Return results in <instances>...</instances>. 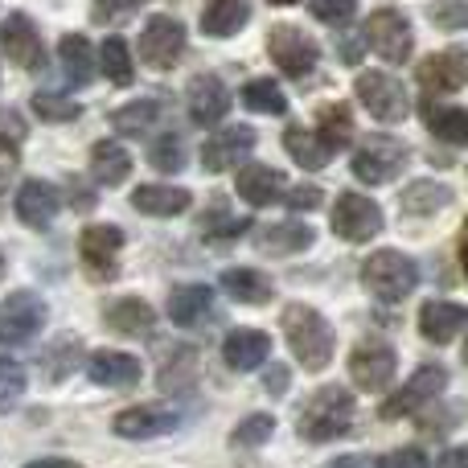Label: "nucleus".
Here are the masks:
<instances>
[{"mask_svg":"<svg viewBox=\"0 0 468 468\" xmlns=\"http://www.w3.org/2000/svg\"><path fill=\"white\" fill-rule=\"evenodd\" d=\"M267 54H271V62L288 79H304V74H313L316 58H321V46L304 29H296V25H275L267 33Z\"/></svg>","mask_w":468,"mask_h":468,"instance_id":"obj_10","label":"nucleus"},{"mask_svg":"<svg viewBox=\"0 0 468 468\" xmlns=\"http://www.w3.org/2000/svg\"><path fill=\"white\" fill-rule=\"evenodd\" d=\"M288 366H271V370H267V390H271V395H283V390H288Z\"/></svg>","mask_w":468,"mask_h":468,"instance_id":"obj_52","label":"nucleus"},{"mask_svg":"<svg viewBox=\"0 0 468 468\" xmlns=\"http://www.w3.org/2000/svg\"><path fill=\"white\" fill-rule=\"evenodd\" d=\"M177 428V411L169 407H128L112 420V431L123 440H156V436H169Z\"/></svg>","mask_w":468,"mask_h":468,"instance_id":"obj_17","label":"nucleus"},{"mask_svg":"<svg viewBox=\"0 0 468 468\" xmlns=\"http://www.w3.org/2000/svg\"><path fill=\"white\" fill-rule=\"evenodd\" d=\"M25 468H79L74 461H62V456H46V461H29Z\"/></svg>","mask_w":468,"mask_h":468,"instance_id":"obj_55","label":"nucleus"},{"mask_svg":"<svg viewBox=\"0 0 468 468\" xmlns=\"http://www.w3.org/2000/svg\"><path fill=\"white\" fill-rule=\"evenodd\" d=\"M283 173L271 169V165H242L239 169V181H234V189H239V197L247 206H255V210H263V206L280 202L283 197Z\"/></svg>","mask_w":468,"mask_h":468,"instance_id":"obj_19","label":"nucleus"},{"mask_svg":"<svg viewBox=\"0 0 468 468\" xmlns=\"http://www.w3.org/2000/svg\"><path fill=\"white\" fill-rule=\"evenodd\" d=\"M407 161H411V153L403 140L374 132V136H362V144L354 148V177L366 186H387L407 169Z\"/></svg>","mask_w":468,"mask_h":468,"instance_id":"obj_4","label":"nucleus"},{"mask_svg":"<svg viewBox=\"0 0 468 468\" xmlns=\"http://www.w3.org/2000/svg\"><path fill=\"white\" fill-rule=\"evenodd\" d=\"M214 313V292L206 283H181L169 292V321L177 329H197Z\"/></svg>","mask_w":468,"mask_h":468,"instance_id":"obj_23","label":"nucleus"},{"mask_svg":"<svg viewBox=\"0 0 468 468\" xmlns=\"http://www.w3.org/2000/svg\"><path fill=\"white\" fill-rule=\"evenodd\" d=\"M255 239L267 255H292V250L313 247V227H304V222H275V227L259 230Z\"/></svg>","mask_w":468,"mask_h":468,"instance_id":"obj_32","label":"nucleus"},{"mask_svg":"<svg viewBox=\"0 0 468 468\" xmlns=\"http://www.w3.org/2000/svg\"><path fill=\"white\" fill-rule=\"evenodd\" d=\"M128 173H132V156L120 140H99V144H90V177H95L99 186H120V181H128Z\"/></svg>","mask_w":468,"mask_h":468,"instance_id":"obj_27","label":"nucleus"},{"mask_svg":"<svg viewBox=\"0 0 468 468\" xmlns=\"http://www.w3.org/2000/svg\"><path fill=\"white\" fill-rule=\"evenodd\" d=\"M280 324H283V337H288L292 357H296L304 370L321 374L324 366L333 362V346H337V337H333V324L324 321L316 308L288 304L283 316H280Z\"/></svg>","mask_w":468,"mask_h":468,"instance_id":"obj_1","label":"nucleus"},{"mask_svg":"<svg viewBox=\"0 0 468 468\" xmlns=\"http://www.w3.org/2000/svg\"><path fill=\"white\" fill-rule=\"evenodd\" d=\"M461 263H464V275H468V222H464V234H461Z\"/></svg>","mask_w":468,"mask_h":468,"instance_id":"obj_56","label":"nucleus"},{"mask_svg":"<svg viewBox=\"0 0 468 468\" xmlns=\"http://www.w3.org/2000/svg\"><path fill=\"white\" fill-rule=\"evenodd\" d=\"M366 46L390 66H403L415 49V33H411V21H407L399 8H374L366 16Z\"/></svg>","mask_w":468,"mask_h":468,"instance_id":"obj_5","label":"nucleus"},{"mask_svg":"<svg viewBox=\"0 0 468 468\" xmlns=\"http://www.w3.org/2000/svg\"><path fill=\"white\" fill-rule=\"evenodd\" d=\"M321 189L316 186H296V189H288L283 194V202H288V210H296V214H304V210H316L321 206Z\"/></svg>","mask_w":468,"mask_h":468,"instance_id":"obj_47","label":"nucleus"},{"mask_svg":"<svg viewBox=\"0 0 468 468\" xmlns=\"http://www.w3.org/2000/svg\"><path fill=\"white\" fill-rule=\"evenodd\" d=\"M99 66H103L112 87H128L132 74H136V66H132V46L123 37H107L103 46H99Z\"/></svg>","mask_w":468,"mask_h":468,"instance_id":"obj_37","label":"nucleus"},{"mask_svg":"<svg viewBox=\"0 0 468 468\" xmlns=\"http://www.w3.org/2000/svg\"><path fill=\"white\" fill-rule=\"evenodd\" d=\"M333 230L341 234L346 242H370L374 234L382 230V210L374 197L366 194H341L337 202H333Z\"/></svg>","mask_w":468,"mask_h":468,"instance_id":"obj_12","label":"nucleus"},{"mask_svg":"<svg viewBox=\"0 0 468 468\" xmlns=\"http://www.w3.org/2000/svg\"><path fill=\"white\" fill-rule=\"evenodd\" d=\"M74 354V337H58L54 346L46 349V357H41V366H46V374L49 378H66V374H70V362H62V357H70Z\"/></svg>","mask_w":468,"mask_h":468,"instance_id":"obj_44","label":"nucleus"},{"mask_svg":"<svg viewBox=\"0 0 468 468\" xmlns=\"http://www.w3.org/2000/svg\"><path fill=\"white\" fill-rule=\"evenodd\" d=\"M156 120H161V103H156V99H132V103H123L120 112L112 115V128L120 132V136H144Z\"/></svg>","mask_w":468,"mask_h":468,"instance_id":"obj_34","label":"nucleus"},{"mask_svg":"<svg viewBox=\"0 0 468 468\" xmlns=\"http://www.w3.org/2000/svg\"><path fill=\"white\" fill-rule=\"evenodd\" d=\"M148 161H153V169L161 173H181L186 169V144H181V136H161L153 148H148Z\"/></svg>","mask_w":468,"mask_h":468,"instance_id":"obj_41","label":"nucleus"},{"mask_svg":"<svg viewBox=\"0 0 468 468\" xmlns=\"http://www.w3.org/2000/svg\"><path fill=\"white\" fill-rule=\"evenodd\" d=\"M395 374H399V354L390 346H382V341H362V346L349 354V378H354V387L366 390V395L390 390Z\"/></svg>","mask_w":468,"mask_h":468,"instance_id":"obj_8","label":"nucleus"},{"mask_svg":"<svg viewBox=\"0 0 468 468\" xmlns=\"http://www.w3.org/2000/svg\"><path fill=\"white\" fill-rule=\"evenodd\" d=\"M13 169H16V148L8 136H0V194H5L8 181H13Z\"/></svg>","mask_w":468,"mask_h":468,"instance_id":"obj_49","label":"nucleus"},{"mask_svg":"<svg viewBox=\"0 0 468 468\" xmlns=\"http://www.w3.org/2000/svg\"><path fill=\"white\" fill-rule=\"evenodd\" d=\"M58 210H62V194H58L49 181H25V186L16 189V214H21L25 227L46 230Z\"/></svg>","mask_w":468,"mask_h":468,"instance_id":"obj_18","label":"nucleus"},{"mask_svg":"<svg viewBox=\"0 0 468 468\" xmlns=\"http://www.w3.org/2000/svg\"><path fill=\"white\" fill-rule=\"evenodd\" d=\"M189 120L197 123V128H214V123L227 120L230 112V90L222 79H214V74H197L194 82H189Z\"/></svg>","mask_w":468,"mask_h":468,"instance_id":"obj_16","label":"nucleus"},{"mask_svg":"<svg viewBox=\"0 0 468 468\" xmlns=\"http://www.w3.org/2000/svg\"><path fill=\"white\" fill-rule=\"evenodd\" d=\"M0 390L5 395H21L25 390V370L8 354H0Z\"/></svg>","mask_w":468,"mask_h":468,"instance_id":"obj_48","label":"nucleus"},{"mask_svg":"<svg viewBox=\"0 0 468 468\" xmlns=\"http://www.w3.org/2000/svg\"><path fill=\"white\" fill-rule=\"evenodd\" d=\"M189 189H181V186H140L136 194H132V206H136L140 214H148V218H177V214H186L189 210Z\"/></svg>","mask_w":468,"mask_h":468,"instance_id":"obj_25","label":"nucleus"},{"mask_svg":"<svg viewBox=\"0 0 468 468\" xmlns=\"http://www.w3.org/2000/svg\"><path fill=\"white\" fill-rule=\"evenodd\" d=\"M33 112H37L41 120H49V123H66V120H79L82 107L74 103L70 95H58V90H37V95H33Z\"/></svg>","mask_w":468,"mask_h":468,"instance_id":"obj_39","label":"nucleus"},{"mask_svg":"<svg viewBox=\"0 0 468 468\" xmlns=\"http://www.w3.org/2000/svg\"><path fill=\"white\" fill-rule=\"evenodd\" d=\"M378 468H428V452L423 448H395V452L378 456Z\"/></svg>","mask_w":468,"mask_h":468,"instance_id":"obj_45","label":"nucleus"},{"mask_svg":"<svg viewBox=\"0 0 468 468\" xmlns=\"http://www.w3.org/2000/svg\"><path fill=\"white\" fill-rule=\"evenodd\" d=\"M464 362H468V341H464Z\"/></svg>","mask_w":468,"mask_h":468,"instance_id":"obj_59","label":"nucleus"},{"mask_svg":"<svg viewBox=\"0 0 468 468\" xmlns=\"http://www.w3.org/2000/svg\"><path fill=\"white\" fill-rule=\"evenodd\" d=\"M79 247H82V259H87L90 271H95V275H112L115 271V255H120V247H123V230L120 227H107V222H95V227L82 230Z\"/></svg>","mask_w":468,"mask_h":468,"instance_id":"obj_20","label":"nucleus"},{"mask_svg":"<svg viewBox=\"0 0 468 468\" xmlns=\"http://www.w3.org/2000/svg\"><path fill=\"white\" fill-rule=\"evenodd\" d=\"M362 41H366V37H357V33H354V37H349V33H346V37L337 41V54H341V62H346V66H357V62H362V54H366V49H362Z\"/></svg>","mask_w":468,"mask_h":468,"instance_id":"obj_50","label":"nucleus"},{"mask_svg":"<svg viewBox=\"0 0 468 468\" xmlns=\"http://www.w3.org/2000/svg\"><path fill=\"white\" fill-rule=\"evenodd\" d=\"M46 324V300L37 292H13L0 304V346H29Z\"/></svg>","mask_w":468,"mask_h":468,"instance_id":"obj_7","label":"nucleus"},{"mask_svg":"<svg viewBox=\"0 0 468 468\" xmlns=\"http://www.w3.org/2000/svg\"><path fill=\"white\" fill-rule=\"evenodd\" d=\"M283 148H288V156L300 165V169L316 173L324 169V165L333 161V148L321 140V132H308V128H288L283 132Z\"/></svg>","mask_w":468,"mask_h":468,"instance_id":"obj_29","label":"nucleus"},{"mask_svg":"<svg viewBox=\"0 0 468 468\" xmlns=\"http://www.w3.org/2000/svg\"><path fill=\"white\" fill-rule=\"evenodd\" d=\"M140 58L153 70H173L186 58V25L177 16H148L140 29Z\"/></svg>","mask_w":468,"mask_h":468,"instance_id":"obj_6","label":"nucleus"},{"mask_svg":"<svg viewBox=\"0 0 468 468\" xmlns=\"http://www.w3.org/2000/svg\"><path fill=\"white\" fill-rule=\"evenodd\" d=\"M452 202V189L444 181H411L403 189V210L407 214H436Z\"/></svg>","mask_w":468,"mask_h":468,"instance_id":"obj_36","label":"nucleus"},{"mask_svg":"<svg viewBox=\"0 0 468 468\" xmlns=\"http://www.w3.org/2000/svg\"><path fill=\"white\" fill-rule=\"evenodd\" d=\"M357 99H362L366 112L382 123H399V120H407V112H411L403 82L390 79L387 70H362L357 74Z\"/></svg>","mask_w":468,"mask_h":468,"instance_id":"obj_9","label":"nucleus"},{"mask_svg":"<svg viewBox=\"0 0 468 468\" xmlns=\"http://www.w3.org/2000/svg\"><path fill=\"white\" fill-rule=\"evenodd\" d=\"M140 0H90V13H95V21H120V16L136 13Z\"/></svg>","mask_w":468,"mask_h":468,"instance_id":"obj_46","label":"nucleus"},{"mask_svg":"<svg viewBox=\"0 0 468 468\" xmlns=\"http://www.w3.org/2000/svg\"><path fill=\"white\" fill-rule=\"evenodd\" d=\"M271 5H296V0H271Z\"/></svg>","mask_w":468,"mask_h":468,"instance_id":"obj_58","label":"nucleus"},{"mask_svg":"<svg viewBox=\"0 0 468 468\" xmlns=\"http://www.w3.org/2000/svg\"><path fill=\"white\" fill-rule=\"evenodd\" d=\"M271 431H275V420L271 415H247V420L239 423V428L230 431V444L234 448H259V444H267L271 440Z\"/></svg>","mask_w":468,"mask_h":468,"instance_id":"obj_40","label":"nucleus"},{"mask_svg":"<svg viewBox=\"0 0 468 468\" xmlns=\"http://www.w3.org/2000/svg\"><path fill=\"white\" fill-rule=\"evenodd\" d=\"M0 136H8V140H25V123L16 120L13 107H5V112H0Z\"/></svg>","mask_w":468,"mask_h":468,"instance_id":"obj_51","label":"nucleus"},{"mask_svg":"<svg viewBox=\"0 0 468 468\" xmlns=\"http://www.w3.org/2000/svg\"><path fill=\"white\" fill-rule=\"evenodd\" d=\"M354 428V395L349 387H321L300 411L296 431L308 440V444H329V440H341Z\"/></svg>","mask_w":468,"mask_h":468,"instance_id":"obj_2","label":"nucleus"},{"mask_svg":"<svg viewBox=\"0 0 468 468\" xmlns=\"http://www.w3.org/2000/svg\"><path fill=\"white\" fill-rule=\"evenodd\" d=\"M267 354H271V337H267L263 329H234V333H227V341H222V357H227V366L239 374L263 366Z\"/></svg>","mask_w":468,"mask_h":468,"instance_id":"obj_22","label":"nucleus"},{"mask_svg":"<svg viewBox=\"0 0 468 468\" xmlns=\"http://www.w3.org/2000/svg\"><path fill=\"white\" fill-rule=\"evenodd\" d=\"M316 132H321V140L329 148H341L354 140V112H349L346 103H329L316 112Z\"/></svg>","mask_w":468,"mask_h":468,"instance_id":"obj_38","label":"nucleus"},{"mask_svg":"<svg viewBox=\"0 0 468 468\" xmlns=\"http://www.w3.org/2000/svg\"><path fill=\"white\" fill-rule=\"evenodd\" d=\"M0 49H5V58L13 66H21V70H41V62H46L41 33H37V25H33V16H25V13H13L5 21V29H0Z\"/></svg>","mask_w":468,"mask_h":468,"instance_id":"obj_13","label":"nucleus"},{"mask_svg":"<svg viewBox=\"0 0 468 468\" xmlns=\"http://www.w3.org/2000/svg\"><path fill=\"white\" fill-rule=\"evenodd\" d=\"M107 324H112L115 333H123V337H144V333H153L156 313H153V304H148V300L120 296L115 304H107Z\"/></svg>","mask_w":468,"mask_h":468,"instance_id":"obj_26","label":"nucleus"},{"mask_svg":"<svg viewBox=\"0 0 468 468\" xmlns=\"http://www.w3.org/2000/svg\"><path fill=\"white\" fill-rule=\"evenodd\" d=\"M362 283L374 300L399 304V300H407L415 292L420 271H415V263L403 255V250H378V255H370L362 263Z\"/></svg>","mask_w":468,"mask_h":468,"instance_id":"obj_3","label":"nucleus"},{"mask_svg":"<svg viewBox=\"0 0 468 468\" xmlns=\"http://www.w3.org/2000/svg\"><path fill=\"white\" fill-rule=\"evenodd\" d=\"M0 280H5V255H0Z\"/></svg>","mask_w":468,"mask_h":468,"instance_id":"obj_57","label":"nucleus"},{"mask_svg":"<svg viewBox=\"0 0 468 468\" xmlns=\"http://www.w3.org/2000/svg\"><path fill=\"white\" fill-rule=\"evenodd\" d=\"M464 324H468V308L452 304V300H428V304L420 308V333L431 341V346L452 341Z\"/></svg>","mask_w":468,"mask_h":468,"instance_id":"obj_21","label":"nucleus"},{"mask_svg":"<svg viewBox=\"0 0 468 468\" xmlns=\"http://www.w3.org/2000/svg\"><path fill=\"white\" fill-rule=\"evenodd\" d=\"M242 107L255 115H288V95L271 79H250L242 87Z\"/></svg>","mask_w":468,"mask_h":468,"instance_id":"obj_35","label":"nucleus"},{"mask_svg":"<svg viewBox=\"0 0 468 468\" xmlns=\"http://www.w3.org/2000/svg\"><path fill=\"white\" fill-rule=\"evenodd\" d=\"M250 21L247 0H206L202 8V33L206 37H234Z\"/></svg>","mask_w":468,"mask_h":468,"instance_id":"obj_28","label":"nucleus"},{"mask_svg":"<svg viewBox=\"0 0 468 468\" xmlns=\"http://www.w3.org/2000/svg\"><path fill=\"white\" fill-rule=\"evenodd\" d=\"M308 8H313V16L324 25H346V21H354L357 0H308Z\"/></svg>","mask_w":468,"mask_h":468,"instance_id":"obj_43","label":"nucleus"},{"mask_svg":"<svg viewBox=\"0 0 468 468\" xmlns=\"http://www.w3.org/2000/svg\"><path fill=\"white\" fill-rule=\"evenodd\" d=\"M436 468H468V452L464 448H448V452L436 461Z\"/></svg>","mask_w":468,"mask_h":468,"instance_id":"obj_53","label":"nucleus"},{"mask_svg":"<svg viewBox=\"0 0 468 468\" xmlns=\"http://www.w3.org/2000/svg\"><path fill=\"white\" fill-rule=\"evenodd\" d=\"M431 25L444 33H464L468 29V0H436V5L428 8Z\"/></svg>","mask_w":468,"mask_h":468,"instance_id":"obj_42","label":"nucleus"},{"mask_svg":"<svg viewBox=\"0 0 468 468\" xmlns=\"http://www.w3.org/2000/svg\"><path fill=\"white\" fill-rule=\"evenodd\" d=\"M329 468H378V461H370V456H337Z\"/></svg>","mask_w":468,"mask_h":468,"instance_id":"obj_54","label":"nucleus"},{"mask_svg":"<svg viewBox=\"0 0 468 468\" xmlns=\"http://www.w3.org/2000/svg\"><path fill=\"white\" fill-rule=\"evenodd\" d=\"M87 374L99 382V387H136L140 374H144V366H140V357L132 354H120V349H99L95 357H90Z\"/></svg>","mask_w":468,"mask_h":468,"instance_id":"obj_24","label":"nucleus"},{"mask_svg":"<svg viewBox=\"0 0 468 468\" xmlns=\"http://www.w3.org/2000/svg\"><path fill=\"white\" fill-rule=\"evenodd\" d=\"M423 120H428L431 136H440L444 144H468V112L464 107H444V103H428L423 107Z\"/></svg>","mask_w":468,"mask_h":468,"instance_id":"obj_33","label":"nucleus"},{"mask_svg":"<svg viewBox=\"0 0 468 468\" xmlns=\"http://www.w3.org/2000/svg\"><path fill=\"white\" fill-rule=\"evenodd\" d=\"M222 292L239 304H267L271 300V280L255 267H230V271H222Z\"/></svg>","mask_w":468,"mask_h":468,"instance_id":"obj_30","label":"nucleus"},{"mask_svg":"<svg viewBox=\"0 0 468 468\" xmlns=\"http://www.w3.org/2000/svg\"><path fill=\"white\" fill-rule=\"evenodd\" d=\"M420 87L428 95H452L468 87V49H440L420 62Z\"/></svg>","mask_w":468,"mask_h":468,"instance_id":"obj_14","label":"nucleus"},{"mask_svg":"<svg viewBox=\"0 0 468 468\" xmlns=\"http://www.w3.org/2000/svg\"><path fill=\"white\" fill-rule=\"evenodd\" d=\"M58 58H62V74L70 82H90L95 79V49H90V41L82 37V33H66L62 46H58Z\"/></svg>","mask_w":468,"mask_h":468,"instance_id":"obj_31","label":"nucleus"},{"mask_svg":"<svg viewBox=\"0 0 468 468\" xmlns=\"http://www.w3.org/2000/svg\"><path fill=\"white\" fill-rule=\"evenodd\" d=\"M250 148H255V128H242V123H234V128L214 132V136L202 144V165H206V173L239 169V165L250 156Z\"/></svg>","mask_w":468,"mask_h":468,"instance_id":"obj_15","label":"nucleus"},{"mask_svg":"<svg viewBox=\"0 0 468 468\" xmlns=\"http://www.w3.org/2000/svg\"><path fill=\"white\" fill-rule=\"evenodd\" d=\"M448 387V370L444 366H420V370L411 374V382H407L403 390H395V395L387 399V403L378 407L382 420H403L407 411H420V407H428L431 399H440Z\"/></svg>","mask_w":468,"mask_h":468,"instance_id":"obj_11","label":"nucleus"}]
</instances>
